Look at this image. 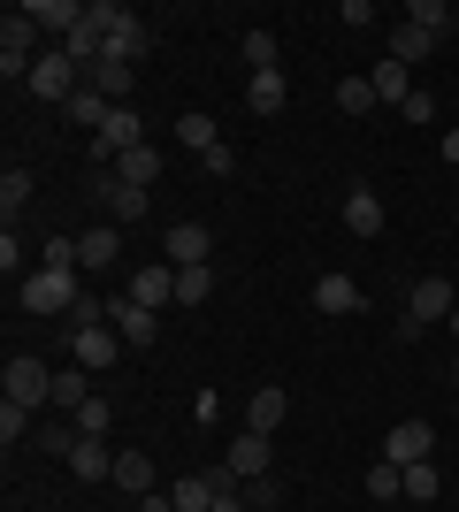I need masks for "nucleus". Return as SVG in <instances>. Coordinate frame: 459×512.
<instances>
[{
    "label": "nucleus",
    "mask_w": 459,
    "mask_h": 512,
    "mask_svg": "<svg viewBox=\"0 0 459 512\" xmlns=\"http://www.w3.org/2000/svg\"><path fill=\"white\" fill-rule=\"evenodd\" d=\"M268 459H276V444H268L261 428H238V436H230V459H222V467L238 474V482H268Z\"/></svg>",
    "instance_id": "nucleus-10"
},
{
    "label": "nucleus",
    "mask_w": 459,
    "mask_h": 512,
    "mask_svg": "<svg viewBox=\"0 0 459 512\" xmlns=\"http://www.w3.org/2000/svg\"><path fill=\"white\" fill-rule=\"evenodd\" d=\"M115 490H131V497H153V490H161V474H153L146 451H115Z\"/></svg>",
    "instance_id": "nucleus-23"
},
{
    "label": "nucleus",
    "mask_w": 459,
    "mask_h": 512,
    "mask_svg": "<svg viewBox=\"0 0 459 512\" xmlns=\"http://www.w3.org/2000/svg\"><path fill=\"white\" fill-rule=\"evenodd\" d=\"M437 490H444V482H437V467H429V459H421V467H406V497H414V505H429Z\"/></svg>",
    "instance_id": "nucleus-40"
},
{
    "label": "nucleus",
    "mask_w": 459,
    "mask_h": 512,
    "mask_svg": "<svg viewBox=\"0 0 459 512\" xmlns=\"http://www.w3.org/2000/svg\"><path fill=\"white\" fill-rule=\"evenodd\" d=\"M245 62H253V77L284 62V46H276V31H245Z\"/></svg>",
    "instance_id": "nucleus-35"
},
{
    "label": "nucleus",
    "mask_w": 459,
    "mask_h": 512,
    "mask_svg": "<svg viewBox=\"0 0 459 512\" xmlns=\"http://www.w3.org/2000/svg\"><path fill=\"white\" fill-rule=\"evenodd\" d=\"M115 260H123V230H115V222L77 230V268H115Z\"/></svg>",
    "instance_id": "nucleus-15"
},
{
    "label": "nucleus",
    "mask_w": 459,
    "mask_h": 512,
    "mask_svg": "<svg viewBox=\"0 0 459 512\" xmlns=\"http://www.w3.org/2000/svg\"><path fill=\"white\" fill-rule=\"evenodd\" d=\"M85 85L100 92L108 107H131V92H138V69H131V62H115V54H100V62L85 69Z\"/></svg>",
    "instance_id": "nucleus-14"
},
{
    "label": "nucleus",
    "mask_w": 459,
    "mask_h": 512,
    "mask_svg": "<svg viewBox=\"0 0 459 512\" xmlns=\"http://www.w3.org/2000/svg\"><path fill=\"white\" fill-rule=\"evenodd\" d=\"M62 337H69V352H77L85 375H108V367L123 360V337H115L108 321H100V329H62Z\"/></svg>",
    "instance_id": "nucleus-8"
},
{
    "label": "nucleus",
    "mask_w": 459,
    "mask_h": 512,
    "mask_svg": "<svg viewBox=\"0 0 459 512\" xmlns=\"http://www.w3.org/2000/svg\"><path fill=\"white\" fill-rule=\"evenodd\" d=\"M345 230L352 237H383V199H375V184H352L345 192Z\"/></svg>",
    "instance_id": "nucleus-17"
},
{
    "label": "nucleus",
    "mask_w": 459,
    "mask_h": 512,
    "mask_svg": "<svg viewBox=\"0 0 459 512\" xmlns=\"http://www.w3.org/2000/svg\"><path fill=\"white\" fill-rule=\"evenodd\" d=\"M215 291V268H176V306H199Z\"/></svg>",
    "instance_id": "nucleus-37"
},
{
    "label": "nucleus",
    "mask_w": 459,
    "mask_h": 512,
    "mask_svg": "<svg viewBox=\"0 0 459 512\" xmlns=\"http://www.w3.org/2000/svg\"><path fill=\"white\" fill-rule=\"evenodd\" d=\"M314 314H368V291L345 276V268H322V283H314Z\"/></svg>",
    "instance_id": "nucleus-9"
},
{
    "label": "nucleus",
    "mask_w": 459,
    "mask_h": 512,
    "mask_svg": "<svg viewBox=\"0 0 459 512\" xmlns=\"http://www.w3.org/2000/svg\"><path fill=\"white\" fill-rule=\"evenodd\" d=\"M85 23L108 39V31H123V23H131V8H123V0H85Z\"/></svg>",
    "instance_id": "nucleus-36"
},
{
    "label": "nucleus",
    "mask_w": 459,
    "mask_h": 512,
    "mask_svg": "<svg viewBox=\"0 0 459 512\" xmlns=\"http://www.w3.org/2000/svg\"><path fill=\"white\" fill-rule=\"evenodd\" d=\"M62 115H69V130H85V138H100V130H108V115H115V107H108V100H100V92L85 85V92H77V100L62 107Z\"/></svg>",
    "instance_id": "nucleus-25"
},
{
    "label": "nucleus",
    "mask_w": 459,
    "mask_h": 512,
    "mask_svg": "<svg viewBox=\"0 0 459 512\" xmlns=\"http://www.w3.org/2000/svg\"><path fill=\"white\" fill-rule=\"evenodd\" d=\"M161 260H169V268H207V260H215V230H207V222H169V230H161Z\"/></svg>",
    "instance_id": "nucleus-7"
},
{
    "label": "nucleus",
    "mask_w": 459,
    "mask_h": 512,
    "mask_svg": "<svg viewBox=\"0 0 459 512\" xmlns=\"http://www.w3.org/2000/svg\"><path fill=\"white\" fill-rule=\"evenodd\" d=\"M176 146H192V153L222 146V130H215V115H207V107H184V115H176Z\"/></svg>",
    "instance_id": "nucleus-27"
},
{
    "label": "nucleus",
    "mask_w": 459,
    "mask_h": 512,
    "mask_svg": "<svg viewBox=\"0 0 459 512\" xmlns=\"http://www.w3.org/2000/svg\"><path fill=\"white\" fill-rule=\"evenodd\" d=\"M31 69H39V23L23 16V8H8V16H0V77L23 85Z\"/></svg>",
    "instance_id": "nucleus-3"
},
{
    "label": "nucleus",
    "mask_w": 459,
    "mask_h": 512,
    "mask_svg": "<svg viewBox=\"0 0 459 512\" xmlns=\"http://www.w3.org/2000/svg\"><path fill=\"white\" fill-rule=\"evenodd\" d=\"M100 207H108V222H115V230L146 222V192H138V184H123L115 169H100Z\"/></svg>",
    "instance_id": "nucleus-13"
},
{
    "label": "nucleus",
    "mask_w": 459,
    "mask_h": 512,
    "mask_svg": "<svg viewBox=\"0 0 459 512\" xmlns=\"http://www.w3.org/2000/svg\"><path fill=\"white\" fill-rule=\"evenodd\" d=\"M108 321H115V337H123V344H138V352H146V344L161 337V314H153V306H138L131 291H123V299H108Z\"/></svg>",
    "instance_id": "nucleus-11"
},
{
    "label": "nucleus",
    "mask_w": 459,
    "mask_h": 512,
    "mask_svg": "<svg viewBox=\"0 0 459 512\" xmlns=\"http://www.w3.org/2000/svg\"><path fill=\"white\" fill-rule=\"evenodd\" d=\"M131 299L153 306V314H161V306H176V268H169V260H161V268H131Z\"/></svg>",
    "instance_id": "nucleus-18"
},
{
    "label": "nucleus",
    "mask_w": 459,
    "mask_h": 512,
    "mask_svg": "<svg viewBox=\"0 0 459 512\" xmlns=\"http://www.w3.org/2000/svg\"><path fill=\"white\" fill-rule=\"evenodd\" d=\"M39 268H77V237H46V245H39Z\"/></svg>",
    "instance_id": "nucleus-41"
},
{
    "label": "nucleus",
    "mask_w": 459,
    "mask_h": 512,
    "mask_svg": "<svg viewBox=\"0 0 459 512\" xmlns=\"http://www.w3.org/2000/svg\"><path fill=\"white\" fill-rule=\"evenodd\" d=\"M69 474H77V482H115V451L77 436V444H69Z\"/></svg>",
    "instance_id": "nucleus-19"
},
{
    "label": "nucleus",
    "mask_w": 459,
    "mask_h": 512,
    "mask_svg": "<svg viewBox=\"0 0 459 512\" xmlns=\"http://www.w3.org/2000/svg\"><path fill=\"white\" fill-rule=\"evenodd\" d=\"M16 8H23L31 23H46V31H62V39L85 23V0H16Z\"/></svg>",
    "instance_id": "nucleus-21"
},
{
    "label": "nucleus",
    "mask_w": 459,
    "mask_h": 512,
    "mask_svg": "<svg viewBox=\"0 0 459 512\" xmlns=\"http://www.w3.org/2000/svg\"><path fill=\"white\" fill-rule=\"evenodd\" d=\"M253 512H284V505H253Z\"/></svg>",
    "instance_id": "nucleus-46"
},
{
    "label": "nucleus",
    "mask_w": 459,
    "mask_h": 512,
    "mask_svg": "<svg viewBox=\"0 0 459 512\" xmlns=\"http://www.w3.org/2000/svg\"><path fill=\"white\" fill-rule=\"evenodd\" d=\"M452 306H459L452 276H421L414 291H406V321H398V337H421V329H437V321H452Z\"/></svg>",
    "instance_id": "nucleus-2"
},
{
    "label": "nucleus",
    "mask_w": 459,
    "mask_h": 512,
    "mask_svg": "<svg viewBox=\"0 0 459 512\" xmlns=\"http://www.w3.org/2000/svg\"><path fill=\"white\" fill-rule=\"evenodd\" d=\"M284 100H291V85H284V69H261V77H253V85H245V107H253V115H284Z\"/></svg>",
    "instance_id": "nucleus-24"
},
{
    "label": "nucleus",
    "mask_w": 459,
    "mask_h": 512,
    "mask_svg": "<svg viewBox=\"0 0 459 512\" xmlns=\"http://www.w3.org/2000/svg\"><path fill=\"white\" fill-rule=\"evenodd\" d=\"M368 497H375V505H391V497H406V467H391V459H375V467H368Z\"/></svg>",
    "instance_id": "nucleus-33"
},
{
    "label": "nucleus",
    "mask_w": 459,
    "mask_h": 512,
    "mask_svg": "<svg viewBox=\"0 0 459 512\" xmlns=\"http://www.w3.org/2000/svg\"><path fill=\"white\" fill-rule=\"evenodd\" d=\"M406 23H414V31H429V39L444 46V39H452V23H459V16L444 8V0H414V8H406Z\"/></svg>",
    "instance_id": "nucleus-29"
},
{
    "label": "nucleus",
    "mask_w": 459,
    "mask_h": 512,
    "mask_svg": "<svg viewBox=\"0 0 459 512\" xmlns=\"http://www.w3.org/2000/svg\"><path fill=\"white\" fill-rule=\"evenodd\" d=\"M85 299V291H77V268H31V276H23V314H62L69 321V306Z\"/></svg>",
    "instance_id": "nucleus-1"
},
{
    "label": "nucleus",
    "mask_w": 459,
    "mask_h": 512,
    "mask_svg": "<svg viewBox=\"0 0 459 512\" xmlns=\"http://www.w3.org/2000/svg\"><path fill=\"white\" fill-rule=\"evenodd\" d=\"M414 92H421V85H414V69H398L391 54H383V69H375V100H391V107H406V100H414Z\"/></svg>",
    "instance_id": "nucleus-28"
},
{
    "label": "nucleus",
    "mask_w": 459,
    "mask_h": 512,
    "mask_svg": "<svg viewBox=\"0 0 459 512\" xmlns=\"http://www.w3.org/2000/svg\"><path fill=\"white\" fill-rule=\"evenodd\" d=\"M284 413H291V390H276V383H261L253 398H245V428H261V436H276Z\"/></svg>",
    "instance_id": "nucleus-16"
},
{
    "label": "nucleus",
    "mask_w": 459,
    "mask_h": 512,
    "mask_svg": "<svg viewBox=\"0 0 459 512\" xmlns=\"http://www.w3.org/2000/svg\"><path fill=\"white\" fill-rule=\"evenodd\" d=\"M23 207H31V169H8L0 176V214H8V230H16Z\"/></svg>",
    "instance_id": "nucleus-32"
},
{
    "label": "nucleus",
    "mask_w": 459,
    "mask_h": 512,
    "mask_svg": "<svg viewBox=\"0 0 459 512\" xmlns=\"http://www.w3.org/2000/svg\"><path fill=\"white\" fill-rule=\"evenodd\" d=\"M146 46H153V31H146V23H138V16L123 23V31H108V54H115V62H131V69L146 62Z\"/></svg>",
    "instance_id": "nucleus-31"
},
{
    "label": "nucleus",
    "mask_w": 459,
    "mask_h": 512,
    "mask_svg": "<svg viewBox=\"0 0 459 512\" xmlns=\"http://www.w3.org/2000/svg\"><path fill=\"white\" fill-rule=\"evenodd\" d=\"M85 398H92V375H85V367H62V375H54V406H69V413H77Z\"/></svg>",
    "instance_id": "nucleus-34"
},
{
    "label": "nucleus",
    "mask_w": 459,
    "mask_h": 512,
    "mask_svg": "<svg viewBox=\"0 0 459 512\" xmlns=\"http://www.w3.org/2000/svg\"><path fill=\"white\" fill-rule=\"evenodd\" d=\"M0 398H8V406H23V413L54 406V367H39L31 352H16V360L0 367Z\"/></svg>",
    "instance_id": "nucleus-4"
},
{
    "label": "nucleus",
    "mask_w": 459,
    "mask_h": 512,
    "mask_svg": "<svg viewBox=\"0 0 459 512\" xmlns=\"http://www.w3.org/2000/svg\"><path fill=\"white\" fill-rule=\"evenodd\" d=\"M115 176L138 184V192H153V184H161V146H131L123 161H115Z\"/></svg>",
    "instance_id": "nucleus-26"
},
{
    "label": "nucleus",
    "mask_w": 459,
    "mask_h": 512,
    "mask_svg": "<svg viewBox=\"0 0 459 512\" xmlns=\"http://www.w3.org/2000/svg\"><path fill=\"white\" fill-rule=\"evenodd\" d=\"M23 92H31V100H54V107H69L77 92H85V69L69 62L62 46H46V54H39V69L23 77Z\"/></svg>",
    "instance_id": "nucleus-5"
},
{
    "label": "nucleus",
    "mask_w": 459,
    "mask_h": 512,
    "mask_svg": "<svg viewBox=\"0 0 459 512\" xmlns=\"http://www.w3.org/2000/svg\"><path fill=\"white\" fill-rule=\"evenodd\" d=\"M199 169H207V176H230V169H238V153H230V146H207V153H199Z\"/></svg>",
    "instance_id": "nucleus-42"
},
{
    "label": "nucleus",
    "mask_w": 459,
    "mask_h": 512,
    "mask_svg": "<svg viewBox=\"0 0 459 512\" xmlns=\"http://www.w3.org/2000/svg\"><path fill=\"white\" fill-rule=\"evenodd\" d=\"M452 383H459V367H452Z\"/></svg>",
    "instance_id": "nucleus-47"
},
{
    "label": "nucleus",
    "mask_w": 459,
    "mask_h": 512,
    "mask_svg": "<svg viewBox=\"0 0 459 512\" xmlns=\"http://www.w3.org/2000/svg\"><path fill=\"white\" fill-rule=\"evenodd\" d=\"M444 329H452V337H459V306H452V321H444Z\"/></svg>",
    "instance_id": "nucleus-45"
},
{
    "label": "nucleus",
    "mask_w": 459,
    "mask_h": 512,
    "mask_svg": "<svg viewBox=\"0 0 459 512\" xmlns=\"http://www.w3.org/2000/svg\"><path fill=\"white\" fill-rule=\"evenodd\" d=\"M337 107H345V115H368L375 107V77H345V85H337Z\"/></svg>",
    "instance_id": "nucleus-38"
},
{
    "label": "nucleus",
    "mask_w": 459,
    "mask_h": 512,
    "mask_svg": "<svg viewBox=\"0 0 459 512\" xmlns=\"http://www.w3.org/2000/svg\"><path fill=\"white\" fill-rule=\"evenodd\" d=\"M429 451H437V428L429 421H398L391 436H383V459H391V467H421Z\"/></svg>",
    "instance_id": "nucleus-12"
},
{
    "label": "nucleus",
    "mask_w": 459,
    "mask_h": 512,
    "mask_svg": "<svg viewBox=\"0 0 459 512\" xmlns=\"http://www.w3.org/2000/svg\"><path fill=\"white\" fill-rule=\"evenodd\" d=\"M131 146H146V115H138V107H115L108 115V130H100V138H92V161H100V169H115V161H123V153Z\"/></svg>",
    "instance_id": "nucleus-6"
},
{
    "label": "nucleus",
    "mask_w": 459,
    "mask_h": 512,
    "mask_svg": "<svg viewBox=\"0 0 459 512\" xmlns=\"http://www.w3.org/2000/svg\"><path fill=\"white\" fill-rule=\"evenodd\" d=\"M444 161H452V169H459V123L444 130Z\"/></svg>",
    "instance_id": "nucleus-44"
},
{
    "label": "nucleus",
    "mask_w": 459,
    "mask_h": 512,
    "mask_svg": "<svg viewBox=\"0 0 459 512\" xmlns=\"http://www.w3.org/2000/svg\"><path fill=\"white\" fill-rule=\"evenodd\" d=\"M383 54H391L398 69H414V62H429V54H437V39H429V31H414V23H391Z\"/></svg>",
    "instance_id": "nucleus-22"
},
{
    "label": "nucleus",
    "mask_w": 459,
    "mask_h": 512,
    "mask_svg": "<svg viewBox=\"0 0 459 512\" xmlns=\"http://www.w3.org/2000/svg\"><path fill=\"white\" fill-rule=\"evenodd\" d=\"M23 436H39V428H31V413H23V406H8V398H0V444L16 451Z\"/></svg>",
    "instance_id": "nucleus-39"
},
{
    "label": "nucleus",
    "mask_w": 459,
    "mask_h": 512,
    "mask_svg": "<svg viewBox=\"0 0 459 512\" xmlns=\"http://www.w3.org/2000/svg\"><path fill=\"white\" fill-rule=\"evenodd\" d=\"M398 115H406V123H437V100H429V92H414V100L398 107Z\"/></svg>",
    "instance_id": "nucleus-43"
},
{
    "label": "nucleus",
    "mask_w": 459,
    "mask_h": 512,
    "mask_svg": "<svg viewBox=\"0 0 459 512\" xmlns=\"http://www.w3.org/2000/svg\"><path fill=\"white\" fill-rule=\"evenodd\" d=\"M77 436H92V444H108V436H115V406L100 398V390H92L85 406H77Z\"/></svg>",
    "instance_id": "nucleus-30"
},
{
    "label": "nucleus",
    "mask_w": 459,
    "mask_h": 512,
    "mask_svg": "<svg viewBox=\"0 0 459 512\" xmlns=\"http://www.w3.org/2000/svg\"><path fill=\"white\" fill-rule=\"evenodd\" d=\"M176 512H215V467H192V474H176L169 482Z\"/></svg>",
    "instance_id": "nucleus-20"
}]
</instances>
